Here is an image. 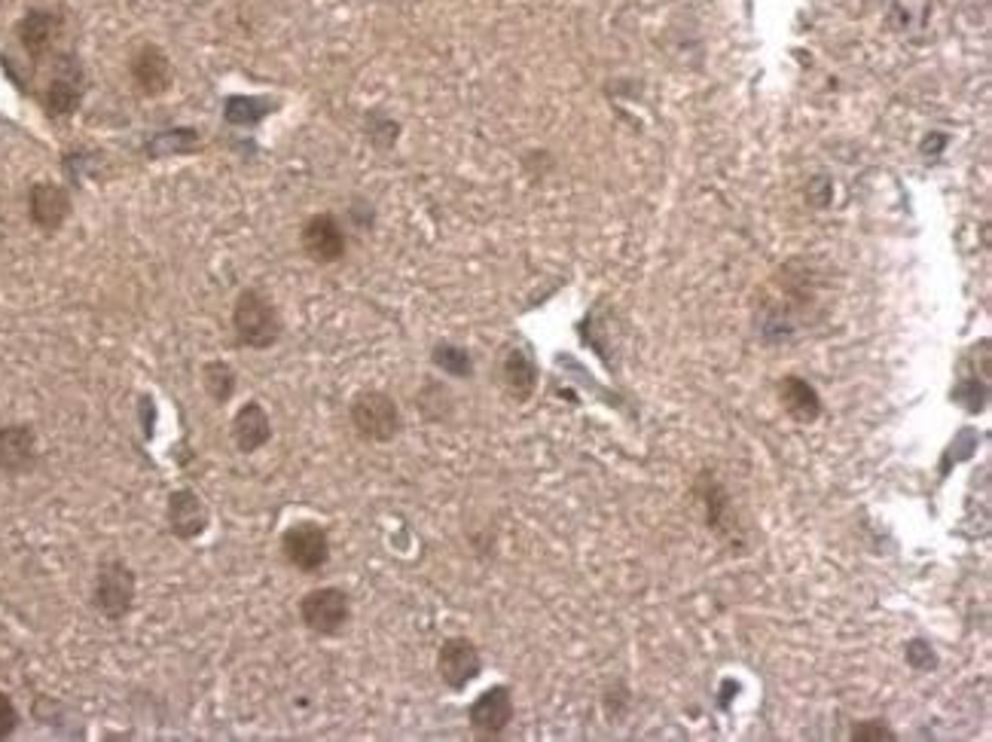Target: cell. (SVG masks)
<instances>
[{
	"label": "cell",
	"instance_id": "cell-1",
	"mask_svg": "<svg viewBox=\"0 0 992 742\" xmlns=\"http://www.w3.org/2000/svg\"><path fill=\"white\" fill-rule=\"evenodd\" d=\"M232 331L248 349H272L282 336V315L266 290L244 288L232 306Z\"/></svg>",
	"mask_w": 992,
	"mask_h": 742
},
{
	"label": "cell",
	"instance_id": "cell-2",
	"mask_svg": "<svg viewBox=\"0 0 992 742\" xmlns=\"http://www.w3.org/2000/svg\"><path fill=\"white\" fill-rule=\"evenodd\" d=\"M348 419L355 431L370 443H389L401 434V409L392 394L385 392L358 394L348 407Z\"/></svg>",
	"mask_w": 992,
	"mask_h": 742
},
{
	"label": "cell",
	"instance_id": "cell-3",
	"mask_svg": "<svg viewBox=\"0 0 992 742\" xmlns=\"http://www.w3.org/2000/svg\"><path fill=\"white\" fill-rule=\"evenodd\" d=\"M135 587L138 577L126 562H101V569L95 575V593H92L95 608L105 614L107 621H122L135 606Z\"/></svg>",
	"mask_w": 992,
	"mask_h": 742
},
{
	"label": "cell",
	"instance_id": "cell-4",
	"mask_svg": "<svg viewBox=\"0 0 992 742\" xmlns=\"http://www.w3.org/2000/svg\"><path fill=\"white\" fill-rule=\"evenodd\" d=\"M300 618L306 630H312L315 636H336L346 630L348 618H351V602L348 593L339 587H321L302 596Z\"/></svg>",
	"mask_w": 992,
	"mask_h": 742
},
{
	"label": "cell",
	"instance_id": "cell-5",
	"mask_svg": "<svg viewBox=\"0 0 992 742\" xmlns=\"http://www.w3.org/2000/svg\"><path fill=\"white\" fill-rule=\"evenodd\" d=\"M282 553L297 572L318 575L331 562V538L318 523H297L282 535Z\"/></svg>",
	"mask_w": 992,
	"mask_h": 742
},
{
	"label": "cell",
	"instance_id": "cell-6",
	"mask_svg": "<svg viewBox=\"0 0 992 742\" xmlns=\"http://www.w3.org/2000/svg\"><path fill=\"white\" fill-rule=\"evenodd\" d=\"M437 672L446 682V687L465 691L467 684L482 672V657L477 651V645L465 636L446 638L440 645V654H437Z\"/></svg>",
	"mask_w": 992,
	"mask_h": 742
},
{
	"label": "cell",
	"instance_id": "cell-7",
	"mask_svg": "<svg viewBox=\"0 0 992 742\" xmlns=\"http://www.w3.org/2000/svg\"><path fill=\"white\" fill-rule=\"evenodd\" d=\"M470 728L474 733H480L482 740H495L504 730L511 728L513 721V694L507 684H495L489 687L486 694L477 697V703L470 706Z\"/></svg>",
	"mask_w": 992,
	"mask_h": 742
},
{
	"label": "cell",
	"instance_id": "cell-8",
	"mask_svg": "<svg viewBox=\"0 0 992 742\" xmlns=\"http://www.w3.org/2000/svg\"><path fill=\"white\" fill-rule=\"evenodd\" d=\"M302 251L315 263H336L346 254V232L333 214H315L302 224Z\"/></svg>",
	"mask_w": 992,
	"mask_h": 742
},
{
	"label": "cell",
	"instance_id": "cell-9",
	"mask_svg": "<svg viewBox=\"0 0 992 742\" xmlns=\"http://www.w3.org/2000/svg\"><path fill=\"white\" fill-rule=\"evenodd\" d=\"M129 71H132V83H135V89L141 95H147V98H159V95H166L171 89V80H175V68H171V61L168 56L159 49V46H141L135 56H132V64H129Z\"/></svg>",
	"mask_w": 992,
	"mask_h": 742
},
{
	"label": "cell",
	"instance_id": "cell-10",
	"mask_svg": "<svg viewBox=\"0 0 992 742\" xmlns=\"http://www.w3.org/2000/svg\"><path fill=\"white\" fill-rule=\"evenodd\" d=\"M166 519L168 529L175 531V538H181V541H196L199 535L208 529L211 514L208 507H205V501L199 499L193 489H175V492L168 495Z\"/></svg>",
	"mask_w": 992,
	"mask_h": 742
},
{
	"label": "cell",
	"instance_id": "cell-11",
	"mask_svg": "<svg viewBox=\"0 0 992 742\" xmlns=\"http://www.w3.org/2000/svg\"><path fill=\"white\" fill-rule=\"evenodd\" d=\"M37 468V438L28 424L0 428V470L10 477H22Z\"/></svg>",
	"mask_w": 992,
	"mask_h": 742
},
{
	"label": "cell",
	"instance_id": "cell-12",
	"mask_svg": "<svg viewBox=\"0 0 992 742\" xmlns=\"http://www.w3.org/2000/svg\"><path fill=\"white\" fill-rule=\"evenodd\" d=\"M83 98V71L74 59L61 61V68L52 76L49 89H46L44 107L49 117H71Z\"/></svg>",
	"mask_w": 992,
	"mask_h": 742
},
{
	"label": "cell",
	"instance_id": "cell-13",
	"mask_svg": "<svg viewBox=\"0 0 992 742\" xmlns=\"http://www.w3.org/2000/svg\"><path fill=\"white\" fill-rule=\"evenodd\" d=\"M28 212L31 220L44 232H56L71 214V196L56 183H37V187H31Z\"/></svg>",
	"mask_w": 992,
	"mask_h": 742
},
{
	"label": "cell",
	"instance_id": "cell-14",
	"mask_svg": "<svg viewBox=\"0 0 992 742\" xmlns=\"http://www.w3.org/2000/svg\"><path fill=\"white\" fill-rule=\"evenodd\" d=\"M272 438V422L270 412L260 407L256 400L244 404L232 419V443L239 453H256L260 446H266Z\"/></svg>",
	"mask_w": 992,
	"mask_h": 742
},
{
	"label": "cell",
	"instance_id": "cell-15",
	"mask_svg": "<svg viewBox=\"0 0 992 742\" xmlns=\"http://www.w3.org/2000/svg\"><path fill=\"white\" fill-rule=\"evenodd\" d=\"M61 19L49 10H31L22 22H19V40L28 49L31 56H44L46 49L52 46V40L59 37Z\"/></svg>",
	"mask_w": 992,
	"mask_h": 742
},
{
	"label": "cell",
	"instance_id": "cell-16",
	"mask_svg": "<svg viewBox=\"0 0 992 742\" xmlns=\"http://www.w3.org/2000/svg\"><path fill=\"white\" fill-rule=\"evenodd\" d=\"M501 379L507 385V392L516 400H526L535 392V382H538V367L531 361V355L523 349H511L504 364H501Z\"/></svg>",
	"mask_w": 992,
	"mask_h": 742
},
{
	"label": "cell",
	"instance_id": "cell-17",
	"mask_svg": "<svg viewBox=\"0 0 992 742\" xmlns=\"http://www.w3.org/2000/svg\"><path fill=\"white\" fill-rule=\"evenodd\" d=\"M779 392H782V404L788 409V416L797 419V422H815L822 416V400H818V394H815V388H812L806 379L788 376Z\"/></svg>",
	"mask_w": 992,
	"mask_h": 742
},
{
	"label": "cell",
	"instance_id": "cell-18",
	"mask_svg": "<svg viewBox=\"0 0 992 742\" xmlns=\"http://www.w3.org/2000/svg\"><path fill=\"white\" fill-rule=\"evenodd\" d=\"M275 110L272 98H248V95H232L226 98L224 120L229 125H256L263 117H270Z\"/></svg>",
	"mask_w": 992,
	"mask_h": 742
},
{
	"label": "cell",
	"instance_id": "cell-19",
	"mask_svg": "<svg viewBox=\"0 0 992 742\" xmlns=\"http://www.w3.org/2000/svg\"><path fill=\"white\" fill-rule=\"evenodd\" d=\"M202 382H205V392L217 404H226L232 397V392H236V370L226 364V361H211L202 370Z\"/></svg>",
	"mask_w": 992,
	"mask_h": 742
},
{
	"label": "cell",
	"instance_id": "cell-20",
	"mask_svg": "<svg viewBox=\"0 0 992 742\" xmlns=\"http://www.w3.org/2000/svg\"><path fill=\"white\" fill-rule=\"evenodd\" d=\"M419 409L428 422H443L452 412V394L440 382H428L419 394Z\"/></svg>",
	"mask_w": 992,
	"mask_h": 742
},
{
	"label": "cell",
	"instance_id": "cell-21",
	"mask_svg": "<svg viewBox=\"0 0 992 742\" xmlns=\"http://www.w3.org/2000/svg\"><path fill=\"white\" fill-rule=\"evenodd\" d=\"M431 358H434V364L440 367V370H446L450 376L467 379L470 373H474V361H470V355H467L465 349H458V346H450V343H440Z\"/></svg>",
	"mask_w": 992,
	"mask_h": 742
},
{
	"label": "cell",
	"instance_id": "cell-22",
	"mask_svg": "<svg viewBox=\"0 0 992 742\" xmlns=\"http://www.w3.org/2000/svg\"><path fill=\"white\" fill-rule=\"evenodd\" d=\"M852 740L856 742H892L898 740L895 730L883 725V721H861L852 728Z\"/></svg>",
	"mask_w": 992,
	"mask_h": 742
},
{
	"label": "cell",
	"instance_id": "cell-23",
	"mask_svg": "<svg viewBox=\"0 0 992 742\" xmlns=\"http://www.w3.org/2000/svg\"><path fill=\"white\" fill-rule=\"evenodd\" d=\"M190 144H196V132H183V129H178V132H168V135L156 137V141L151 144V151H156V147H166L163 153H183L187 147H190Z\"/></svg>",
	"mask_w": 992,
	"mask_h": 742
},
{
	"label": "cell",
	"instance_id": "cell-24",
	"mask_svg": "<svg viewBox=\"0 0 992 742\" xmlns=\"http://www.w3.org/2000/svg\"><path fill=\"white\" fill-rule=\"evenodd\" d=\"M907 660L913 663L917 669H934L937 667V657L929 648V642H922V638H913L910 645H907Z\"/></svg>",
	"mask_w": 992,
	"mask_h": 742
},
{
	"label": "cell",
	"instance_id": "cell-25",
	"mask_svg": "<svg viewBox=\"0 0 992 742\" xmlns=\"http://www.w3.org/2000/svg\"><path fill=\"white\" fill-rule=\"evenodd\" d=\"M15 728H19V715H15L13 699H10L7 694H3V691H0V740L13 737Z\"/></svg>",
	"mask_w": 992,
	"mask_h": 742
},
{
	"label": "cell",
	"instance_id": "cell-26",
	"mask_svg": "<svg viewBox=\"0 0 992 742\" xmlns=\"http://www.w3.org/2000/svg\"><path fill=\"white\" fill-rule=\"evenodd\" d=\"M3 3H10V0H0V7H3Z\"/></svg>",
	"mask_w": 992,
	"mask_h": 742
}]
</instances>
